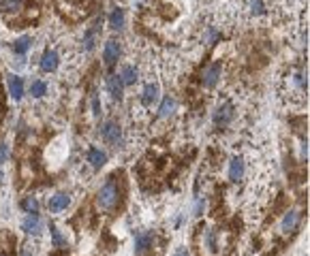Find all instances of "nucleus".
I'll return each mask as SVG.
<instances>
[{"label": "nucleus", "mask_w": 310, "mask_h": 256, "mask_svg": "<svg viewBox=\"0 0 310 256\" xmlns=\"http://www.w3.org/2000/svg\"><path fill=\"white\" fill-rule=\"evenodd\" d=\"M118 203H120L118 184L113 182V177H109L97 192V207L103 209V211H111V209L118 207Z\"/></svg>", "instance_id": "f257e3e1"}, {"label": "nucleus", "mask_w": 310, "mask_h": 256, "mask_svg": "<svg viewBox=\"0 0 310 256\" xmlns=\"http://www.w3.org/2000/svg\"><path fill=\"white\" fill-rule=\"evenodd\" d=\"M101 137L103 141L111 145H120L122 143V128L118 122H113V120H107V122L101 126Z\"/></svg>", "instance_id": "f03ea898"}, {"label": "nucleus", "mask_w": 310, "mask_h": 256, "mask_svg": "<svg viewBox=\"0 0 310 256\" xmlns=\"http://www.w3.org/2000/svg\"><path fill=\"white\" fill-rule=\"evenodd\" d=\"M300 220H302V213H300L298 209H291L289 213H285L283 222H280V233H283V235H289V233H293L295 229H298Z\"/></svg>", "instance_id": "7ed1b4c3"}, {"label": "nucleus", "mask_w": 310, "mask_h": 256, "mask_svg": "<svg viewBox=\"0 0 310 256\" xmlns=\"http://www.w3.org/2000/svg\"><path fill=\"white\" fill-rule=\"evenodd\" d=\"M118 58H120V43L109 39L105 43V49H103V60H105L107 66H113V64L118 62Z\"/></svg>", "instance_id": "20e7f679"}, {"label": "nucleus", "mask_w": 310, "mask_h": 256, "mask_svg": "<svg viewBox=\"0 0 310 256\" xmlns=\"http://www.w3.org/2000/svg\"><path fill=\"white\" fill-rule=\"evenodd\" d=\"M152 233H146V231H139V233H135V254L137 256H141L143 252H148L150 248H152Z\"/></svg>", "instance_id": "39448f33"}, {"label": "nucleus", "mask_w": 310, "mask_h": 256, "mask_svg": "<svg viewBox=\"0 0 310 256\" xmlns=\"http://www.w3.org/2000/svg\"><path fill=\"white\" fill-rule=\"evenodd\" d=\"M58 62H60V58H58V54L54 52V49H45L43 52V56H41V70H45V73H52V70H56L58 68Z\"/></svg>", "instance_id": "423d86ee"}, {"label": "nucleus", "mask_w": 310, "mask_h": 256, "mask_svg": "<svg viewBox=\"0 0 310 256\" xmlns=\"http://www.w3.org/2000/svg\"><path fill=\"white\" fill-rule=\"evenodd\" d=\"M43 229V222L39 218V213H28L24 218V222H21V231H26L28 235H39Z\"/></svg>", "instance_id": "0eeeda50"}, {"label": "nucleus", "mask_w": 310, "mask_h": 256, "mask_svg": "<svg viewBox=\"0 0 310 256\" xmlns=\"http://www.w3.org/2000/svg\"><path fill=\"white\" fill-rule=\"evenodd\" d=\"M218 77H220V64L216 62V64H210V66L204 70V75H201V81H204L206 88H214L216 81H218Z\"/></svg>", "instance_id": "6e6552de"}, {"label": "nucleus", "mask_w": 310, "mask_h": 256, "mask_svg": "<svg viewBox=\"0 0 310 256\" xmlns=\"http://www.w3.org/2000/svg\"><path fill=\"white\" fill-rule=\"evenodd\" d=\"M231 118H233V107L229 103L220 105L218 109H216V113H214V122L218 126H227L229 122H231Z\"/></svg>", "instance_id": "1a4fd4ad"}, {"label": "nucleus", "mask_w": 310, "mask_h": 256, "mask_svg": "<svg viewBox=\"0 0 310 256\" xmlns=\"http://www.w3.org/2000/svg\"><path fill=\"white\" fill-rule=\"evenodd\" d=\"M6 85H9V94L15 98V101H19V98L24 96V81H21V77L9 75L6 77Z\"/></svg>", "instance_id": "9d476101"}, {"label": "nucleus", "mask_w": 310, "mask_h": 256, "mask_svg": "<svg viewBox=\"0 0 310 256\" xmlns=\"http://www.w3.org/2000/svg\"><path fill=\"white\" fill-rule=\"evenodd\" d=\"M244 177V160L240 156H233L231 162H229V180L231 182H240Z\"/></svg>", "instance_id": "9b49d317"}, {"label": "nucleus", "mask_w": 310, "mask_h": 256, "mask_svg": "<svg viewBox=\"0 0 310 256\" xmlns=\"http://www.w3.org/2000/svg\"><path fill=\"white\" fill-rule=\"evenodd\" d=\"M69 203H71V196L69 194H56L49 198V209L52 211H62V209H67L69 207Z\"/></svg>", "instance_id": "f8f14e48"}, {"label": "nucleus", "mask_w": 310, "mask_h": 256, "mask_svg": "<svg viewBox=\"0 0 310 256\" xmlns=\"http://www.w3.org/2000/svg\"><path fill=\"white\" fill-rule=\"evenodd\" d=\"M122 88H124V85H122L118 75H109V77H107V90H109V94L113 98H118V101L122 98Z\"/></svg>", "instance_id": "ddd939ff"}, {"label": "nucleus", "mask_w": 310, "mask_h": 256, "mask_svg": "<svg viewBox=\"0 0 310 256\" xmlns=\"http://www.w3.org/2000/svg\"><path fill=\"white\" fill-rule=\"evenodd\" d=\"M158 98V85H154V83H148L146 88H143V94H141V105H146V107H150L154 101Z\"/></svg>", "instance_id": "4468645a"}, {"label": "nucleus", "mask_w": 310, "mask_h": 256, "mask_svg": "<svg viewBox=\"0 0 310 256\" xmlns=\"http://www.w3.org/2000/svg\"><path fill=\"white\" fill-rule=\"evenodd\" d=\"M88 160L92 162V167L95 169H101L107 162V154L105 152H101L99 147H90V152H88Z\"/></svg>", "instance_id": "2eb2a0df"}, {"label": "nucleus", "mask_w": 310, "mask_h": 256, "mask_svg": "<svg viewBox=\"0 0 310 256\" xmlns=\"http://www.w3.org/2000/svg\"><path fill=\"white\" fill-rule=\"evenodd\" d=\"M174 111H176V101L171 96H165L161 107H158V118H169L174 116Z\"/></svg>", "instance_id": "dca6fc26"}, {"label": "nucleus", "mask_w": 310, "mask_h": 256, "mask_svg": "<svg viewBox=\"0 0 310 256\" xmlns=\"http://www.w3.org/2000/svg\"><path fill=\"white\" fill-rule=\"evenodd\" d=\"M120 81H122V85H131V83H135L137 81V68L135 66H131V64H128V66H124L120 70Z\"/></svg>", "instance_id": "f3484780"}, {"label": "nucleus", "mask_w": 310, "mask_h": 256, "mask_svg": "<svg viewBox=\"0 0 310 256\" xmlns=\"http://www.w3.org/2000/svg\"><path fill=\"white\" fill-rule=\"evenodd\" d=\"M109 26L113 30H122L124 28V9H113L109 13Z\"/></svg>", "instance_id": "a211bd4d"}, {"label": "nucleus", "mask_w": 310, "mask_h": 256, "mask_svg": "<svg viewBox=\"0 0 310 256\" xmlns=\"http://www.w3.org/2000/svg\"><path fill=\"white\" fill-rule=\"evenodd\" d=\"M24 2L26 0H0L4 13H19L21 9H24Z\"/></svg>", "instance_id": "6ab92c4d"}, {"label": "nucleus", "mask_w": 310, "mask_h": 256, "mask_svg": "<svg viewBox=\"0 0 310 256\" xmlns=\"http://www.w3.org/2000/svg\"><path fill=\"white\" fill-rule=\"evenodd\" d=\"M30 45H32V39L30 37H19L15 43H13V52L19 54V56H24L28 49H30Z\"/></svg>", "instance_id": "aec40b11"}, {"label": "nucleus", "mask_w": 310, "mask_h": 256, "mask_svg": "<svg viewBox=\"0 0 310 256\" xmlns=\"http://www.w3.org/2000/svg\"><path fill=\"white\" fill-rule=\"evenodd\" d=\"M97 32H99V28H97V24H95L88 32L84 34V49H86V52H90V49L95 47V43H97Z\"/></svg>", "instance_id": "412c9836"}, {"label": "nucleus", "mask_w": 310, "mask_h": 256, "mask_svg": "<svg viewBox=\"0 0 310 256\" xmlns=\"http://www.w3.org/2000/svg\"><path fill=\"white\" fill-rule=\"evenodd\" d=\"M204 246L207 248V252H212V254L218 252V241H216V233H214V231H206Z\"/></svg>", "instance_id": "4be33fe9"}, {"label": "nucleus", "mask_w": 310, "mask_h": 256, "mask_svg": "<svg viewBox=\"0 0 310 256\" xmlns=\"http://www.w3.org/2000/svg\"><path fill=\"white\" fill-rule=\"evenodd\" d=\"M47 92V85H45V81H41V79H34L32 83H30V94L34 96V98H41L43 94Z\"/></svg>", "instance_id": "5701e85b"}, {"label": "nucleus", "mask_w": 310, "mask_h": 256, "mask_svg": "<svg viewBox=\"0 0 310 256\" xmlns=\"http://www.w3.org/2000/svg\"><path fill=\"white\" fill-rule=\"evenodd\" d=\"M21 209H26L28 213H37L39 201H37L34 196H28V198H24V201H21Z\"/></svg>", "instance_id": "b1692460"}, {"label": "nucleus", "mask_w": 310, "mask_h": 256, "mask_svg": "<svg viewBox=\"0 0 310 256\" xmlns=\"http://www.w3.org/2000/svg\"><path fill=\"white\" fill-rule=\"evenodd\" d=\"M52 235H54V244H56V246L67 244V239H62V235H60V231L56 229V226H52Z\"/></svg>", "instance_id": "393cba45"}, {"label": "nucleus", "mask_w": 310, "mask_h": 256, "mask_svg": "<svg viewBox=\"0 0 310 256\" xmlns=\"http://www.w3.org/2000/svg\"><path fill=\"white\" fill-rule=\"evenodd\" d=\"M252 13H255V15H261L263 13V0H252Z\"/></svg>", "instance_id": "a878e982"}, {"label": "nucleus", "mask_w": 310, "mask_h": 256, "mask_svg": "<svg viewBox=\"0 0 310 256\" xmlns=\"http://www.w3.org/2000/svg\"><path fill=\"white\" fill-rule=\"evenodd\" d=\"M6 158H9V149H6L4 143H0V162H4Z\"/></svg>", "instance_id": "bb28decb"}, {"label": "nucleus", "mask_w": 310, "mask_h": 256, "mask_svg": "<svg viewBox=\"0 0 310 256\" xmlns=\"http://www.w3.org/2000/svg\"><path fill=\"white\" fill-rule=\"evenodd\" d=\"M92 109H95V116H99V113H101V105H99V98L97 96L92 98Z\"/></svg>", "instance_id": "cd10ccee"}, {"label": "nucleus", "mask_w": 310, "mask_h": 256, "mask_svg": "<svg viewBox=\"0 0 310 256\" xmlns=\"http://www.w3.org/2000/svg\"><path fill=\"white\" fill-rule=\"evenodd\" d=\"M174 256H189V252H186V248H178Z\"/></svg>", "instance_id": "c85d7f7f"}, {"label": "nucleus", "mask_w": 310, "mask_h": 256, "mask_svg": "<svg viewBox=\"0 0 310 256\" xmlns=\"http://www.w3.org/2000/svg\"><path fill=\"white\" fill-rule=\"evenodd\" d=\"M216 39H218V34H216L214 30H210V41H216Z\"/></svg>", "instance_id": "c756f323"}, {"label": "nucleus", "mask_w": 310, "mask_h": 256, "mask_svg": "<svg viewBox=\"0 0 310 256\" xmlns=\"http://www.w3.org/2000/svg\"><path fill=\"white\" fill-rule=\"evenodd\" d=\"M21 256H34V254H32V250H28V248H26V250L21 252Z\"/></svg>", "instance_id": "7c9ffc66"}, {"label": "nucleus", "mask_w": 310, "mask_h": 256, "mask_svg": "<svg viewBox=\"0 0 310 256\" xmlns=\"http://www.w3.org/2000/svg\"><path fill=\"white\" fill-rule=\"evenodd\" d=\"M4 180V173H2V171H0V182H2Z\"/></svg>", "instance_id": "2f4dec72"}, {"label": "nucleus", "mask_w": 310, "mask_h": 256, "mask_svg": "<svg viewBox=\"0 0 310 256\" xmlns=\"http://www.w3.org/2000/svg\"><path fill=\"white\" fill-rule=\"evenodd\" d=\"M0 256H9V254H0Z\"/></svg>", "instance_id": "473e14b6"}]
</instances>
